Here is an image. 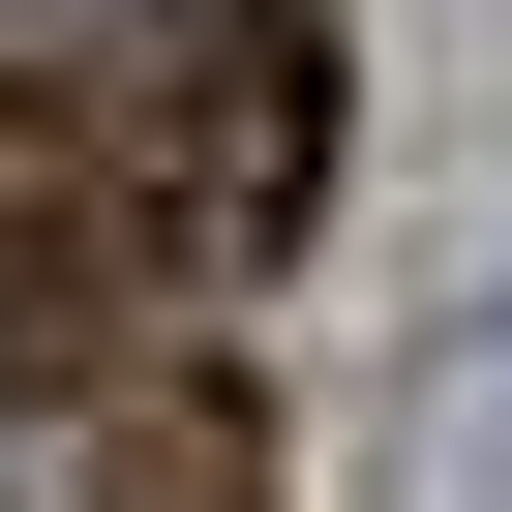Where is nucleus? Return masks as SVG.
I'll return each instance as SVG.
<instances>
[{"mask_svg":"<svg viewBox=\"0 0 512 512\" xmlns=\"http://www.w3.org/2000/svg\"><path fill=\"white\" fill-rule=\"evenodd\" d=\"M61 422H91V482H121V512H302V482H272V392L181 362V332H151V362H91Z\"/></svg>","mask_w":512,"mask_h":512,"instance_id":"3","label":"nucleus"},{"mask_svg":"<svg viewBox=\"0 0 512 512\" xmlns=\"http://www.w3.org/2000/svg\"><path fill=\"white\" fill-rule=\"evenodd\" d=\"M91 121H121L151 272H272V241L332 211V0H151V61Z\"/></svg>","mask_w":512,"mask_h":512,"instance_id":"1","label":"nucleus"},{"mask_svg":"<svg viewBox=\"0 0 512 512\" xmlns=\"http://www.w3.org/2000/svg\"><path fill=\"white\" fill-rule=\"evenodd\" d=\"M151 211H121V121L91 91H0V392H91V362H151Z\"/></svg>","mask_w":512,"mask_h":512,"instance_id":"2","label":"nucleus"}]
</instances>
